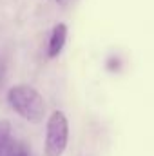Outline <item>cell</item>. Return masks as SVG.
<instances>
[{
	"label": "cell",
	"instance_id": "6da1fadb",
	"mask_svg": "<svg viewBox=\"0 0 154 156\" xmlns=\"http://www.w3.org/2000/svg\"><path fill=\"white\" fill-rule=\"evenodd\" d=\"M7 102L11 109L31 123H38L45 116V102L33 85L18 83L7 93Z\"/></svg>",
	"mask_w": 154,
	"mask_h": 156
},
{
	"label": "cell",
	"instance_id": "7a4b0ae2",
	"mask_svg": "<svg viewBox=\"0 0 154 156\" xmlns=\"http://www.w3.org/2000/svg\"><path fill=\"white\" fill-rule=\"evenodd\" d=\"M69 144V122L65 113L53 111L45 125V156H62Z\"/></svg>",
	"mask_w": 154,
	"mask_h": 156
},
{
	"label": "cell",
	"instance_id": "3957f363",
	"mask_svg": "<svg viewBox=\"0 0 154 156\" xmlns=\"http://www.w3.org/2000/svg\"><path fill=\"white\" fill-rule=\"evenodd\" d=\"M67 40V26L65 24H56L51 31V38H49V47H47V55L49 58H54L62 53L64 45Z\"/></svg>",
	"mask_w": 154,
	"mask_h": 156
},
{
	"label": "cell",
	"instance_id": "277c9868",
	"mask_svg": "<svg viewBox=\"0 0 154 156\" xmlns=\"http://www.w3.org/2000/svg\"><path fill=\"white\" fill-rule=\"evenodd\" d=\"M11 123L7 120H0V156H5L11 142H13V136H11Z\"/></svg>",
	"mask_w": 154,
	"mask_h": 156
},
{
	"label": "cell",
	"instance_id": "5b68a950",
	"mask_svg": "<svg viewBox=\"0 0 154 156\" xmlns=\"http://www.w3.org/2000/svg\"><path fill=\"white\" fill-rule=\"evenodd\" d=\"M5 156H31V154H29V149H27V145L24 142L13 140L9 149H7V153H5Z\"/></svg>",
	"mask_w": 154,
	"mask_h": 156
},
{
	"label": "cell",
	"instance_id": "8992f818",
	"mask_svg": "<svg viewBox=\"0 0 154 156\" xmlns=\"http://www.w3.org/2000/svg\"><path fill=\"white\" fill-rule=\"evenodd\" d=\"M56 2H62V0H56Z\"/></svg>",
	"mask_w": 154,
	"mask_h": 156
}]
</instances>
